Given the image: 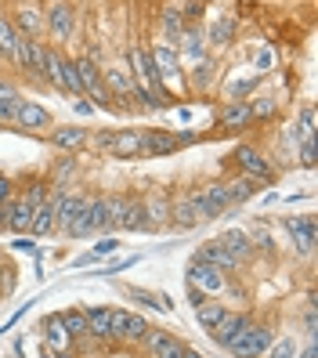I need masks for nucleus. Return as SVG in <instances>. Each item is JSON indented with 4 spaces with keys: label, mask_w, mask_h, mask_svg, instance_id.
I'll list each match as a JSON object with an SVG mask.
<instances>
[{
    "label": "nucleus",
    "mask_w": 318,
    "mask_h": 358,
    "mask_svg": "<svg viewBox=\"0 0 318 358\" xmlns=\"http://www.w3.org/2000/svg\"><path fill=\"white\" fill-rule=\"evenodd\" d=\"M174 149H178V138L171 131H145V138H141V152H148V156H166Z\"/></svg>",
    "instance_id": "nucleus-17"
},
{
    "label": "nucleus",
    "mask_w": 318,
    "mask_h": 358,
    "mask_svg": "<svg viewBox=\"0 0 318 358\" xmlns=\"http://www.w3.org/2000/svg\"><path fill=\"white\" fill-rule=\"evenodd\" d=\"M44 336H48V344L51 348H69V333L66 326H62V315H51V319H44Z\"/></svg>",
    "instance_id": "nucleus-29"
},
{
    "label": "nucleus",
    "mask_w": 318,
    "mask_h": 358,
    "mask_svg": "<svg viewBox=\"0 0 318 358\" xmlns=\"http://www.w3.org/2000/svg\"><path fill=\"white\" fill-rule=\"evenodd\" d=\"M11 188H15V185H11L8 178H0V206H4V203H11V199H15V192H11Z\"/></svg>",
    "instance_id": "nucleus-44"
},
{
    "label": "nucleus",
    "mask_w": 318,
    "mask_h": 358,
    "mask_svg": "<svg viewBox=\"0 0 318 358\" xmlns=\"http://www.w3.org/2000/svg\"><path fill=\"white\" fill-rule=\"evenodd\" d=\"M203 301H206V297H203V293H199V289H192V286H188V304H196V308H199Z\"/></svg>",
    "instance_id": "nucleus-46"
},
{
    "label": "nucleus",
    "mask_w": 318,
    "mask_h": 358,
    "mask_svg": "<svg viewBox=\"0 0 318 358\" xmlns=\"http://www.w3.org/2000/svg\"><path fill=\"white\" fill-rule=\"evenodd\" d=\"M253 116H250V101H243V98H236V101H228L224 109H221V127H228V131H236V127H246Z\"/></svg>",
    "instance_id": "nucleus-19"
},
{
    "label": "nucleus",
    "mask_w": 318,
    "mask_h": 358,
    "mask_svg": "<svg viewBox=\"0 0 318 358\" xmlns=\"http://www.w3.org/2000/svg\"><path fill=\"white\" fill-rule=\"evenodd\" d=\"M145 333H148V319H141L138 311L113 308V329H109V341L113 344H141Z\"/></svg>",
    "instance_id": "nucleus-3"
},
{
    "label": "nucleus",
    "mask_w": 318,
    "mask_h": 358,
    "mask_svg": "<svg viewBox=\"0 0 318 358\" xmlns=\"http://www.w3.org/2000/svg\"><path fill=\"white\" fill-rule=\"evenodd\" d=\"M185 348H188L185 341H178V336H171V341H166V344H163V348H159V351H156L152 358H181V355H185Z\"/></svg>",
    "instance_id": "nucleus-39"
},
{
    "label": "nucleus",
    "mask_w": 318,
    "mask_h": 358,
    "mask_svg": "<svg viewBox=\"0 0 318 358\" xmlns=\"http://www.w3.org/2000/svg\"><path fill=\"white\" fill-rule=\"evenodd\" d=\"M271 66H275V51H271V48H261V51H257V69L264 73V69H271Z\"/></svg>",
    "instance_id": "nucleus-42"
},
{
    "label": "nucleus",
    "mask_w": 318,
    "mask_h": 358,
    "mask_svg": "<svg viewBox=\"0 0 318 358\" xmlns=\"http://www.w3.org/2000/svg\"><path fill=\"white\" fill-rule=\"evenodd\" d=\"M250 116H253V120H268V116H275V101H271V98L250 101Z\"/></svg>",
    "instance_id": "nucleus-38"
},
{
    "label": "nucleus",
    "mask_w": 318,
    "mask_h": 358,
    "mask_svg": "<svg viewBox=\"0 0 318 358\" xmlns=\"http://www.w3.org/2000/svg\"><path fill=\"white\" fill-rule=\"evenodd\" d=\"M141 138H145V131H116L109 141V152L116 159H134V156H141Z\"/></svg>",
    "instance_id": "nucleus-13"
},
{
    "label": "nucleus",
    "mask_w": 318,
    "mask_h": 358,
    "mask_svg": "<svg viewBox=\"0 0 318 358\" xmlns=\"http://www.w3.org/2000/svg\"><path fill=\"white\" fill-rule=\"evenodd\" d=\"M18 101H22V94H18L11 83L0 80V123H15V109H18Z\"/></svg>",
    "instance_id": "nucleus-27"
},
{
    "label": "nucleus",
    "mask_w": 318,
    "mask_h": 358,
    "mask_svg": "<svg viewBox=\"0 0 318 358\" xmlns=\"http://www.w3.org/2000/svg\"><path fill=\"white\" fill-rule=\"evenodd\" d=\"M62 358H73V355H62Z\"/></svg>",
    "instance_id": "nucleus-50"
},
{
    "label": "nucleus",
    "mask_w": 318,
    "mask_h": 358,
    "mask_svg": "<svg viewBox=\"0 0 318 358\" xmlns=\"http://www.w3.org/2000/svg\"><path fill=\"white\" fill-rule=\"evenodd\" d=\"M83 203H87V199H83V196H73V192H62V199L55 203V228H62V231H66L73 221H76V214H80V210H83Z\"/></svg>",
    "instance_id": "nucleus-14"
},
{
    "label": "nucleus",
    "mask_w": 318,
    "mask_h": 358,
    "mask_svg": "<svg viewBox=\"0 0 318 358\" xmlns=\"http://www.w3.org/2000/svg\"><path fill=\"white\" fill-rule=\"evenodd\" d=\"M120 228H123V231H148V210H145V203H131V199H127V210H123V217H120Z\"/></svg>",
    "instance_id": "nucleus-23"
},
{
    "label": "nucleus",
    "mask_w": 318,
    "mask_h": 358,
    "mask_svg": "<svg viewBox=\"0 0 318 358\" xmlns=\"http://www.w3.org/2000/svg\"><path fill=\"white\" fill-rule=\"evenodd\" d=\"M181 358H203V355H199V351H192V348H185V355H181Z\"/></svg>",
    "instance_id": "nucleus-48"
},
{
    "label": "nucleus",
    "mask_w": 318,
    "mask_h": 358,
    "mask_svg": "<svg viewBox=\"0 0 318 358\" xmlns=\"http://www.w3.org/2000/svg\"><path fill=\"white\" fill-rule=\"evenodd\" d=\"M55 87L66 91V94H80V80H76L73 58H62V69H58V83H55Z\"/></svg>",
    "instance_id": "nucleus-30"
},
{
    "label": "nucleus",
    "mask_w": 318,
    "mask_h": 358,
    "mask_svg": "<svg viewBox=\"0 0 318 358\" xmlns=\"http://www.w3.org/2000/svg\"><path fill=\"white\" fill-rule=\"evenodd\" d=\"M73 109H76L80 116H91V113H94V105H87V101H76V105H73Z\"/></svg>",
    "instance_id": "nucleus-47"
},
{
    "label": "nucleus",
    "mask_w": 318,
    "mask_h": 358,
    "mask_svg": "<svg viewBox=\"0 0 318 358\" xmlns=\"http://www.w3.org/2000/svg\"><path fill=\"white\" fill-rule=\"evenodd\" d=\"M236 15H224L214 22V29H210V44H217V48H228L231 44V36H236Z\"/></svg>",
    "instance_id": "nucleus-28"
},
{
    "label": "nucleus",
    "mask_w": 318,
    "mask_h": 358,
    "mask_svg": "<svg viewBox=\"0 0 318 358\" xmlns=\"http://www.w3.org/2000/svg\"><path fill=\"white\" fill-rule=\"evenodd\" d=\"M188 203H192V210H196V217L199 221H214V217H221L224 210L231 206V196H228V185H203V188H196L192 196H188Z\"/></svg>",
    "instance_id": "nucleus-1"
},
{
    "label": "nucleus",
    "mask_w": 318,
    "mask_h": 358,
    "mask_svg": "<svg viewBox=\"0 0 318 358\" xmlns=\"http://www.w3.org/2000/svg\"><path fill=\"white\" fill-rule=\"evenodd\" d=\"M271 344H275V329L264 326V322H250L246 333L228 351H231V358H264Z\"/></svg>",
    "instance_id": "nucleus-2"
},
{
    "label": "nucleus",
    "mask_w": 318,
    "mask_h": 358,
    "mask_svg": "<svg viewBox=\"0 0 318 358\" xmlns=\"http://www.w3.org/2000/svg\"><path fill=\"white\" fill-rule=\"evenodd\" d=\"M286 231L293 236V243H296V250H301V254H311V250H315V217H311V214H304V217H286Z\"/></svg>",
    "instance_id": "nucleus-11"
},
{
    "label": "nucleus",
    "mask_w": 318,
    "mask_h": 358,
    "mask_svg": "<svg viewBox=\"0 0 318 358\" xmlns=\"http://www.w3.org/2000/svg\"><path fill=\"white\" fill-rule=\"evenodd\" d=\"M181 55L185 58H192V62H203L206 58V48H203V36L196 29H188L185 33V44H181Z\"/></svg>",
    "instance_id": "nucleus-32"
},
{
    "label": "nucleus",
    "mask_w": 318,
    "mask_h": 358,
    "mask_svg": "<svg viewBox=\"0 0 318 358\" xmlns=\"http://www.w3.org/2000/svg\"><path fill=\"white\" fill-rule=\"evenodd\" d=\"M301 163L304 166H315V138H304L301 141Z\"/></svg>",
    "instance_id": "nucleus-41"
},
{
    "label": "nucleus",
    "mask_w": 318,
    "mask_h": 358,
    "mask_svg": "<svg viewBox=\"0 0 318 358\" xmlns=\"http://www.w3.org/2000/svg\"><path fill=\"white\" fill-rule=\"evenodd\" d=\"M214 62H210V58H203V62H196V69H192V87L196 91H206L210 87V83H214Z\"/></svg>",
    "instance_id": "nucleus-31"
},
{
    "label": "nucleus",
    "mask_w": 318,
    "mask_h": 358,
    "mask_svg": "<svg viewBox=\"0 0 318 358\" xmlns=\"http://www.w3.org/2000/svg\"><path fill=\"white\" fill-rule=\"evenodd\" d=\"M15 123L18 127H26V131H44L51 127V113L44 109L40 101H18V109H15Z\"/></svg>",
    "instance_id": "nucleus-8"
},
{
    "label": "nucleus",
    "mask_w": 318,
    "mask_h": 358,
    "mask_svg": "<svg viewBox=\"0 0 318 358\" xmlns=\"http://www.w3.org/2000/svg\"><path fill=\"white\" fill-rule=\"evenodd\" d=\"M33 217H36V206H33L26 196L11 199V203H8V210H4V224H8V228H15V231H29Z\"/></svg>",
    "instance_id": "nucleus-10"
},
{
    "label": "nucleus",
    "mask_w": 318,
    "mask_h": 358,
    "mask_svg": "<svg viewBox=\"0 0 318 358\" xmlns=\"http://www.w3.org/2000/svg\"><path fill=\"white\" fill-rule=\"evenodd\" d=\"M15 48H18V29L11 26L8 15H0V58L15 62Z\"/></svg>",
    "instance_id": "nucleus-25"
},
{
    "label": "nucleus",
    "mask_w": 318,
    "mask_h": 358,
    "mask_svg": "<svg viewBox=\"0 0 318 358\" xmlns=\"http://www.w3.org/2000/svg\"><path fill=\"white\" fill-rule=\"evenodd\" d=\"M253 192H257V181H250V178H239V181H231V185H228L231 203H243V199H250Z\"/></svg>",
    "instance_id": "nucleus-35"
},
{
    "label": "nucleus",
    "mask_w": 318,
    "mask_h": 358,
    "mask_svg": "<svg viewBox=\"0 0 318 358\" xmlns=\"http://www.w3.org/2000/svg\"><path fill=\"white\" fill-rule=\"evenodd\" d=\"M231 159L243 166V174H246L250 181H271V178H275L271 163H268L257 149H253V145H236V156H231Z\"/></svg>",
    "instance_id": "nucleus-4"
},
{
    "label": "nucleus",
    "mask_w": 318,
    "mask_h": 358,
    "mask_svg": "<svg viewBox=\"0 0 318 358\" xmlns=\"http://www.w3.org/2000/svg\"><path fill=\"white\" fill-rule=\"evenodd\" d=\"M196 261H203V264H210V268H217V271H228V268H236L239 261L228 254V250L214 239V243H203L199 246V254H196Z\"/></svg>",
    "instance_id": "nucleus-15"
},
{
    "label": "nucleus",
    "mask_w": 318,
    "mask_h": 358,
    "mask_svg": "<svg viewBox=\"0 0 318 358\" xmlns=\"http://www.w3.org/2000/svg\"><path fill=\"white\" fill-rule=\"evenodd\" d=\"M224 315H228V308H224V304H214V301H203V304L196 308V319H199V326H203L206 333H214V329L224 322Z\"/></svg>",
    "instance_id": "nucleus-24"
},
{
    "label": "nucleus",
    "mask_w": 318,
    "mask_h": 358,
    "mask_svg": "<svg viewBox=\"0 0 318 358\" xmlns=\"http://www.w3.org/2000/svg\"><path fill=\"white\" fill-rule=\"evenodd\" d=\"M51 141L58 145V149H66V152H76V149L87 145V131L83 127H58V131H51Z\"/></svg>",
    "instance_id": "nucleus-21"
},
{
    "label": "nucleus",
    "mask_w": 318,
    "mask_h": 358,
    "mask_svg": "<svg viewBox=\"0 0 318 358\" xmlns=\"http://www.w3.org/2000/svg\"><path fill=\"white\" fill-rule=\"evenodd\" d=\"M174 333H166V329H148L145 336H141V348H145V355H156L166 341H171Z\"/></svg>",
    "instance_id": "nucleus-36"
},
{
    "label": "nucleus",
    "mask_w": 318,
    "mask_h": 358,
    "mask_svg": "<svg viewBox=\"0 0 318 358\" xmlns=\"http://www.w3.org/2000/svg\"><path fill=\"white\" fill-rule=\"evenodd\" d=\"M171 217L181 224V228H192V224H199V217H196V210H192V203H188V196L181 199V203H174V210H171Z\"/></svg>",
    "instance_id": "nucleus-33"
},
{
    "label": "nucleus",
    "mask_w": 318,
    "mask_h": 358,
    "mask_svg": "<svg viewBox=\"0 0 318 358\" xmlns=\"http://www.w3.org/2000/svg\"><path fill=\"white\" fill-rule=\"evenodd\" d=\"M11 26L18 29V36L36 40L44 33V4H18L15 15H11Z\"/></svg>",
    "instance_id": "nucleus-6"
},
{
    "label": "nucleus",
    "mask_w": 318,
    "mask_h": 358,
    "mask_svg": "<svg viewBox=\"0 0 318 358\" xmlns=\"http://www.w3.org/2000/svg\"><path fill=\"white\" fill-rule=\"evenodd\" d=\"M11 246L18 250V254H36V246H33V239H15Z\"/></svg>",
    "instance_id": "nucleus-45"
},
{
    "label": "nucleus",
    "mask_w": 318,
    "mask_h": 358,
    "mask_svg": "<svg viewBox=\"0 0 318 358\" xmlns=\"http://www.w3.org/2000/svg\"><path fill=\"white\" fill-rule=\"evenodd\" d=\"M73 66H76V80H80V94L94 91L98 83H101V69H98V62H94V58H76Z\"/></svg>",
    "instance_id": "nucleus-20"
},
{
    "label": "nucleus",
    "mask_w": 318,
    "mask_h": 358,
    "mask_svg": "<svg viewBox=\"0 0 318 358\" xmlns=\"http://www.w3.org/2000/svg\"><path fill=\"white\" fill-rule=\"evenodd\" d=\"M188 286L199 289L203 297H210V293H221L228 282H224V271L210 268V264H203V261H192V264H188Z\"/></svg>",
    "instance_id": "nucleus-5"
},
{
    "label": "nucleus",
    "mask_w": 318,
    "mask_h": 358,
    "mask_svg": "<svg viewBox=\"0 0 318 358\" xmlns=\"http://www.w3.org/2000/svg\"><path fill=\"white\" fill-rule=\"evenodd\" d=\"M101 83H105V91L113 94V101L134 94V80H131V73L120 69V66H116V69H105V73H101Z\"/></svg>",
    "instance_id": "nucleus-16"
},
{
    "label": "nucleus",
    "mask_w": 318,
    "mask_h": 358,
    "mask_svg": "<svg viewBox=\"0 0 318 358\" xmlns=\"http://www.w3.org/2000/svg\"><path fill=\"white\" fill-rule=\"evenodd\" d=\"M163 26H166V33H185L181 8H166V11H163Z\"/></svg>",
    "instance_id": "nucleus-37"
},
{
    "label": "nucleus",
    "mask_w": 318,
    "mask_h": 358,
    "mask_svg": "<svg viewBox=\"0 0 318 358\" xmlns=\"http://www.w3.org/2000/svg\"><path fill=\"white\" fill-rule=\"evenodd\" d=\"M301 134L304 138H315V109H311V105L301 113Z\"/></svg>",
    "instance_id": "nucleus-40"
},
{
    "label": "nucleus",
    "mask_w": 318,
    "mask_h": 358,
    "mask_svg": "<svg viewBox=\"0 0 318 358\" xmlns=\"http://www.w3.org/2000/svg\"><path fill=\"white\" fill-rule=\"evenodd\" d=\"M224 250H228V254L231 257H236V261H246L250 254H253V243L246 239V231H236V228H231V231H224V236L217 239Z\"/></svg>",
    "instance_id": "nucleus-22"
},
{
    "label": "nucleus",
    "mask_w": 318,
    "mask_h": 358,
    "mask_svg": "<svg viewBox=\"0 0 318 358\" xmlns=\"http://www.w3.org/2000/svg\"><path fill=\"white\" fill-rule=\"evenodd\" d=\"M87 329H91V341H109V329H113V308H87Z\"/></svg>",
    "instance_id": "nucleus-18"
},
{
    "label": "nucleus",
    "mask_w": 318,
    "mask_h": 358,
    "mask_svg": "<svg viewBox=\"0 0 318 358\" xmlns=\"http://www.w3.org/2000/svg\"><path fill=\"white\" fill-rule=\"evenodd\" d=\"M148 58H152L159 80H174V76L181 73V55H178L171 44H156L152 51H148Z\"/></svg>",
    "instance_id": "nucleus-9"
},
{
    "label": "nucleus",
    "mask_w": 318,
    "mask_h": 358,
    "mask_svg": "<svg viewBox=\"0 0 318 358\" xmlns=\"http://www.w3.org/2000/svg\"><path fill=\"white\" fill-rule=\"evenodd\" d=\"M73 22H76L73 4H51V8H44V29L51 33V40H69Z\"/></svg>",
    "instance_id": "nucleus-7"
},
{
    "label": "nucleus",
    "mask_w": 318,
    "mask_h": 358,
    "mask_svg": "<svg viewBox=\"0 0 318 358\" xmlns=\"http://www.w3.org/2000/svg\"><path fill=\"white\" fill-rule=\"evenodd\" d=\"M62 326H66L69 341H91V329H87V315H83V311H66V315H62Z\"/></svg>",
    "instance_id": "nucleus-26"
},
{
    "label": "nucleus",
    "mask_w": 318,
    "mask_h": 358,
    "mask_svg": "<svg viewBox=\"0 0 318 358\" xmlns=\"http://www.w3.org/2000/svg\"><path fill=\"white\" fill-rule=\"evenodd\" d=\"M116 246H120V239H101V243L94 246V257H105V254H113Z\"/></svg>",
    "instance_id": "nucleus-43"
},
{
    "label": "nucleus",
    "mask_w": 318,
    "mask_h": 358,
    "mask_svg": "<svg viewBox=\"0 0 318 358\" xmlns=\"http://www.w3.org/2000/svg\"><path fill=\"white\" fill-rule=\"evenodd\" d=\"M0 228H4V206H0Z\"/></svg>",
    "instance_id": "nucleus-49"
},
{
    "label": "nucleus",
    "mask_w": 318,
    "mask_h": 358,
    "mask_svg": "<svg viewBox=\"0 0 318 358\" xmlns=\"http://www.w3.org/2000/svg\"><path fill=\"white\" fill-rule=\"evenodd\" d=\"M296 355H301V351H296V341H293V336H279V341L268 348L264 358H296Z\"/></svg>",
    "instance_id": "nucleus-34"
},
{
    "label": "nucleus",
    "mask_w": 318,
    "mask_h": 358,
    "mask_svg": "<svg viewBox=\"0 0 318 358\" xmlns=\"http://www.w3.org/2000/svg\"><path fill=\"white\" fill-rule=\"evenodd\" d=\"M250 322H253L250 315H231V311H228V315H224V322L214 329V341L228 351V348H231V344H236L239 336L246 333V326H250Z\"/></svg>",
    "instance_id": "nucleus-12"
}]
</instances>
